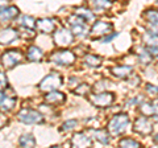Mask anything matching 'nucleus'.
Instances as JSON below:
<instances>
[{
	"instance_id": "25",
	"label": "nucleus",
	"mask_w": 158,
	"mask_h": 148,
	"mask_svg": "<svg viewBox=\"0 0 158 148\" xmlns=\"http://www.w3.org/2000/svg\"><path fill=\"white\" fill-rule=\"evenodd\" d=\"M19 24L21 27H24V28H31V29H33L34 25H36V20H34L33 17H31V16H27V15H24V16L20 17Z\"/></svg>"
},
{
	"instance_id": "19",
	"label": "nucleus",
	"mask_w": 158,
	"mask_h": 148,
	"mask_svg": "<svg viewBox=\"0 0 158 148\" xmlns=\"http://www.w3.org/2000/svg\"><path fill=\"white\" fill-rule=\"evenodd\" d=\"M15 105H16V98L15 97H6V98L3 97L2 101H0V110L8 112L15 107Z\"/></svg>"
},
{
	"instance_id": "16",
	"label": "nucleus",
	"mask_w": 158,
	"mask_h": 148,
	"mask_svg": "<svg viewBox=\"0 0 158 148\" xmlns=\"http://www.w3.org/2000/svg\"><path fill=\"white\" fill-rule=\"evenodd\" d=\"M111 73L113 74V76H116L118 78H128L129 76H132V73H133V69L131 66H125V65H123V66H115V67H112L111 69Z\"/></svg>"
},
{
	"instance_id": "4",
	"label": "nucleus",
	"mask_w": 158,
	"mask_h": 148,
	"mask_svg": "<svg viewBox=\"0 0 158 148\" xmlns=\"http://www.w3.org/2000/svg\"><path fill=\"white\" fill-rule=\"evenodd\" d=\"M62 85V77L58 73H52L48 77H45L40 83V90L41 91H52Z\"/></svg>"
},
{
	"instance_id": "14",
	"label": "nucleus",
	"mask_w": 158,
	"mask_h": 148,
	"mask_svg": "<svg viewBox=\"0 0 158 148\" xmlns=\"http://www.w3.org/2000/svg\"><path fill=\"white\" fill-rule=\"evenodd\" d=\"M19 15V9L16 7H4L0 9V21H11Z\"/></svg>"
},
{
	"instance_id": "21",
	"label": "nucleus",
	"mask_w": 158,
	"mask_h": 148,
	"mask_svg": "<svg viewBox=\"0 0 158 148\" xmlns=\"http://www.w3.org/2000/svg\"><path fill=\"white\" fill-rule=\"evenodd\" d=\"M140 110L142 112V115H145V116L157 115V106L153 105V103H141Z\"/></svg>"
},
{
	"instance_id": "31",
	"label": "nucleus",
	"mask_w": 158,
	"mask_h": 148,
	"mask_svg": "<svg viewBox=\"0 0 158 148\" xmlns=\"http://www.w3.org/2000/svg\"><path fill=\"white\" fill-rule=\"evenodd\" d=\"M7 77H6V74L0 72V90H3V89H6L7 87Z\"/></svg>"
},
{
	"instance_id": "17",
	"label": "nucleus",
	"mask_w": 158,
	"mask_h": 148,
	"mask_svg": "<svg viewBox=\"0 0 158 148\" xmlns=\"http://www.w3.org/2000/svg\"><path fill=\"white\" fill-rule=\"evenodd\" d=\"M27 58L32 62H40L44 58V52L37 46H31L27 52Z\"/></svg>"
},
{
	"instance_id": "26",
	"label": "nucleus",
	"mask_w": 158,
	"mask_h": 148,
	"mask_svg": "<svg viewBox=\"0 0 158 148\" xmlns=\"http://www.w3.org/2000/svg\"><path fill=\"white\" fill-rule=\"evenodd\" d=\"M120 147H124V148H137V147H141V144L135 139H131V137H125V139H121L120 140Z\"/></svg>"
},
{
	"instance_id": "20",
	"label": "nucleus",
	"mask_w": 158,
	"mask_h": 148,
	"mask_svg": "<svg viewBox=\"0 0 158 148\" xmlns=\"http://www.w3.org/2000/svg\"><path fill=\"white\" fill-rule=\"evenodd\" d=\"M90 6L98 12L106 11V9H108L111 7V0H91Z\"/></svg>"
},
{
	"instance_id": "5",
	"label": "nucleus",
	"mask_w": 158,
	"mask_h": 148,
	"mask_svg": "<svg viewBox=\"0 0 158 148\" xmlns=\"http://www.w3.org/2000/svg\"><path fill=\"white\" fill-rule=\"evenodd\" d=\"M23 58L24 56L20 50H8L2 56V62L6 69H12L16 65H19L23 61Z\"/></svg>"
},
{
	"instance_id": "33",
	"label": "nucleus",
	"mask_w": 158,
	"mask_h": 148,
	"mask_svg": "<svg viewBox=\"0 0 158 148\" xmlns=\"http://www.w3.org/2000/svg\"><path fill=\"white\" fill-rule=\"evenodd\" d=\"M117 36V33H113V34H110V36H107V37H104V38H103V41L102 42H111L112 40H113V38H115Z\"/></svg>"
},
{
	"instance_id": "6",
	"label": "nucleus",
	"mask_w": 158,
	"mask_h": 148,
	"mask_svg": "<svg viewBox=\"0 0 158 148\" xmlns=\"http://www.w3.org/2000/svg\"><path fill=\"white\" fill-rule=\"evenodd\" d=\"M90 101L96 107H108L115 101V95L112 93H98V94H90Z\"/></svg>"
},
{
	"instance_id": "3",
	"label": "nucleus",
	"mask_w": 158,
	"mask_h": 148,
	"mask_svg": "<svg viewBox=\"0 0 158 148\" xmlns=\"http://www.w3.org/2000/svg\"><path fill=\"white\" fill-rule=\"evenodd\" d=\"M17 118L23 123H27V124H40V123H44V116L41 112L32 110V108H24V110H21L17 114Z\"/></svg>"
},
{
	"instance_id": "9",
	"label": "nucleus",
	"mask_w": 158,
	"mask_h": 148,
	"mask_svg": "<svg viewBox=\"0 0 158 148\" xmlns=\"http://www.w3.org/2000/svg\"><path fill=\"white\" fill-rule=\"evenodd\" d=\"M133 130L141 135H150L153 132V123L146 116H140L133 124Z\"/></svg>"
},
{
	"instance_id": "15",
	"label": "nucleus",
	"mask_w": 158,
	"mask_h": 148,
	"mask_svg": "<svg viewBox=\"0 0 158 148\" xmlns=\"http://www.w3.org/2000/svg\"><path fill=\"white\" fill-rule=\"evenodd\" d=\"M71 144L74 147H90L91 146V137L87 136L86 134H75L71 139Z\"/></svg>"
},
{
	"instance_id": "13",
	"label": "nucleus",
	"mask_w": 158,
	"mask_h": 148,
	"mask_svg": "<svg viewBox=\"0 0 158 148\" xmlns=\"http://www.w3.org/2000/svg\"><path fill=\"white\" fill-rule=\"evenodd\" d=\"M45 101L49 103V105L57 106V105H62V103L66 101V97H65V94H63V93H61V91L52 90V93H48V94H46Z\"/></svg>"
},
{
	"instance_id": "27",
	"label": "nucleus",
	"mask_w": 158,
	"mask_h": 148,
	"mask_svg": "<svg viewBox=\"0 0 158 148\" xmlns=\"http://www.w3.org/2000/svg\"><path fill=\"white\" fill-rule=\"evenodd\" d=\"M144 16H145L146 20L152 24V25L157 27V11L156 9H149V11H146L144 13Z\"/></svg>"
},
{
	"instance_id": "34",
	"label": "nucleus",
	"mask_w": 158,
	"mask_h": 148,
	"mask_svg": "<svg viewBox=\"0 0 158 148\" xmlns=\"http://www.w3.org/2000/svg\"><path fill=\"white\" fill-rule=\"evenodd\" d=\"M6 122H7V118L4 116V115L0 114V127H3V126H4V123H6Z\"/></svg>"
},
{
	"instance_id": "22",
	"label": "nucleus",
	"mask_w": 158,
	"mask_h": 148,
	"mask_svg": "<svg viewBox=\"0 0 158 148\" xmlns=\"http://www.w3.org/2000/svg\"><path fill=\"white\" fill-rule=\"evenodd\" d=\"M20 146L21 147H36V139H34V136L31 135V134H27V135H23L20 137Z\"/></svg>"
},
{
	"instance_id": "24",
	"label": "nucleus",
	"mask_w": 158,
	"mask_h": 148,
	"mask_svg": "<svg viewBox=\"0 0 158 148\" xmlns=\"http://www.w3.org/2000/svg\"><path fill=\"white\" fill-rule=\"evenodd\" d=\"M85 62H86V65L91 66V67H98V66H100V63H102V57L94 56V54H87L85 58Z\"/></svg>"
},
{
	"instance_id": "23",
	"label": "nucleus",
	"mask_w": 158,
	"mask_h": 148,
	"mask_svg": "<svg viewBox=\"0 0 158 148\" xmlns=\"http://www.w3.org/2000/svg\"><path fill=\"white\" fill-rule=\"evenodd\" d=\"M92 135L98 141H100L102 144H108V143H110V136H108L106 131L96 130V131H92Z\"/></svg>"
},
{
	"instance_id": "11",
	"label": "nucleus",
	"mask_w": 158,
	"mask_h": 148,
	"mask_svg": "<svg viewBox=\"0 0 158 148\" xmlns=\"http://www.w3.org/2000/svg\"><path fill=\"white\" fill-rule=\"evenodd\" d=\"M17 36H19V32L16 29H12V28L0 29V44H3V45H9L11 42H13L16 40Z\"/></svg>"
},
{
	"instance_id": "35",
	"label": "nucleus",
	"mask_w": 158,
	"mask_h": 148,
	"mask_svg": "<svg viewBox=\"0 0 158 148\" xmlns=\"http://www.w3.org/2000/svg\"><path fill=\"white\" fill-rule=\"evenodd\" d=\"M7 6H8V0H0V9H3Z\"/></svg>"
},
{
	"instance_id": "36",
	"label": "nucleus",
	"mask_w": 158,
	"mask_h": 148,
	"mask_svg": "<svg viewBox=\"0 0 158 148\" xmlns=\"http://www.w3.org/2000/svg\"><path fill=\"white\" fill-rule=\"evenodd\" d=\"M2 98H3V94H2V93H0V101H2Z\"/></svg>"
},
{
	"instance_id": "28",
	"label": "nucleus",
	"mask_w": 158,
	"mask_h": 148,
	"mask_svg": "<svg viewBox=\"0 0 158 148\" xmlns=\"http://www.w3.org/2000/svg\"><path fill=\"white\" fill-rule=\"evenodd\" d=\"M90 85L87 83H79L78 87L75 89V93L77 94H81V95H85V94H90Z\"/></svg>"
},
{
	"instance_id": "1",
	"label": "nucleus",
	"mask_w": 158,
	"mask_h": 148,
	"mask_svg": "<svg viewBox=\"0 0 158 148\" xmlns=\"http://www.w3.org/2000/svg\"><path fill=\"white\" fill-rule=\"evenodd\" d=\"M128 124H129V118H128L127 114H117L111 119L110 124H108V130L112 135H121L124 134L125 130L128 128Z\"/></svg>"
},
{
	"instance_id": "32",
	"label": "nucleus",
	"mask_w": 158,
	"mask_h": 148,
	"mask_svg": "<svg viewBox=\"0 0 158 148\" xmlns=\"http://www.w3.org/2000/svg\"><path fill=\"white\" fill-rule=\"evenodd\" d=\"M146 90H148V93H149V95H156L157 94V87L150 85V83L146 86Z\"/></svg>"
},
{
	"instance_id": "18",
	"label": "nucleus",
	"mask_w": 158,
	"mask_h": 148,
	"mask_svg": "<svg viewBox=\"0 0 158 148\" xmlns=\"http://www.w3.org/2000/svg\"><path fill=\"white\" fill-rule=\"evenodd\" d=\"M75 15L81 16L86 23H91V21L95 20V15H94V12L91 11L90 8H85V7L77 8L75 9Z\"/></svg>"
},
{
	"instance_id": "2",
	"label": "nucleus",
	"mask_w": 158,
	"mask_h": 148,
	"mask_svg": "<svg viewBox=\"0 0 158 148\" xmlns=\"http://www.w3.org/2000/svg\"><path fill=\"white\" fill-rule=\"evenodd\" d=\"M67 25L70 27L71 33L74 36L85 37L90 32V29L87 27V23L81 16H78V15H74V16H70L67 19Z\"/></svg>"
},
{
	"instance_id": "30",
	"label": "nucleus",
	"mask_w": 158,
	"mask_h": 148,
	"mask_svg": "<svg viewBox=\"0 0 158 148\" xmlns=\"http://www.w3.org/2000/svg\"><path fill=\"white\" fill-rule=\"evenodd\" d=\"M21 36L24 38H32L34 36V32L32 31L31 28H24L23 27V31H21Z\"/></svg>"
},
{
	"instance_id": "29",
	"label": "nucleus",
	"mask_w": 158,
	"mask_h": 148,
	"mask_svg": "<svg viewBox=\"0 0 158 148\" xmlns=\"http://www.w3.org/2000/svg\"><path fill=\"white\" fill-rule=\"evenodd\" d=\"M77 124H78L77 120H69L66 123H63V126L61 127V131H71L77 127Z\"/></svg>"
},
{
	"instance_id": "10",
	"label": "nucleus",
	"mask_w": 158,
	"mask_h": 148,
	"mask_svg": "<svg viewBox=\"0 0 158 148\" xmlns=\"http://www.w3.org/2000/svg\"><path fill=\"white\" fill-rule=\"evenodd\" d=\"M110 32H112V24L106 21H96L91 28V32L88 33H91L92 37H100V36H106Z\"/></svg>"
},
{
	"instance_id": "8",
	"label": "nucleus",
	"mask_w": 158,
	"mask_h": 148,
	"mask_svg": "<svg viewBox=\"0 0 158 148\" xmlns=\"http://www.w3.org/2000/svg\"><path fill=\"white\" fill-rule=\"evenodd\" d=\"M54 41L58 46H69L70 44H73L74 41V34L71 33V31H69V29H57L56 33H54Z\"/></svg>"
},
{
	"instance_id": "7",
	"label": "nucleus",
	"mask_w": 158,
	"mask_h": 148,
	"mask_svg": "<svg viewBox=\"0 0 158 148\" xmlns=\"http://www.w3.org/2000/svg\"><path fill=\"white\" fill-rule=\"evenodd\" d=\"M50 60L58 65H71L75 61V54L70 50H58L52 54Z\"/></svg>"
},
{
	"instance_id": "12",
	"label": "nucleus",
	"mask_w": 158,
	"mask_h": 148,
	"mask_svg": "<svg viewBox=\"0 0 158 148\" xmlns=\"http://www.w3.org/2000/svg\"><path fill=\"white\" fill-rule=\"evenodd\" d=\"M34 28L41 33H50L54 31V28H56V23H54L52 19H41V20L36 21Z\"/></svg>"
}]
</instances>
